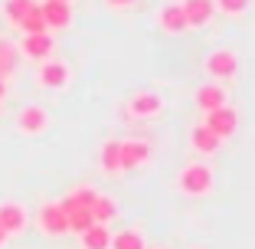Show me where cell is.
Here are the masks:
<instances>
[{
	"mask_svg": "<svg viewBox=\"0 0 255 249\" xmlns=\"http://www.w3.org/2000/svg\"><path fill=\"white\" fill-rule=\"evenodd\" d=\"M150 161V144L141 138H128L121 141V171H134V167Z\"/></svg>",
	"mask_w": 255,
	"mask_h": 249,
	"instance_id": "6",
	"label": "cell"
},
{
	"mask_svg": "<svg viewBox=\"0 0 255 249\" xmlns=\"http://www.w3.org/2000/svg\"><path fill=\"white\" fill-rule=\"evenodd\" d=\"M206 76L216 79V82H229V79H236V72H239V56L233 53V49H226V46H219V49H213L210 56H206Z\"/></svg>",
	"mask_w": 255,
	"mask_h": 249,
	"instance_id": "2",
	"label": "cell"
},
{
	"mask_svg": "<svg viewBox=\"0 0 255 249\" xmlns=\"http://www.w3.org/2000/svg\"><path fill=\"white\" fill-rule=\"evenodd\" d=\"M66 217H69V230H72V233H85V230L95 223V220H92V210H85V207H75Z\"/></svg>",
	"mask_w": 255,
	"mask_h": 249,
	"instance_id": "21",
	"label": "cell"
},
{
	"mask_svg": "<svg viewBox=\"0 0 255 249\" xmlns=\"http://www.w3.org/2000/svg\"><path fill=\"white\" fill-rule=\"evenodd\" d=\"M118 217V204H115L112 197H105V194H98L95 197V204H92V220H95V223H112V220Z\"/></svg>",
	"mask_w": 255,
	"mask_h": 249,
	"instance_id": "17",
	"label": "cell"
},
{
	"mask_svg": "<svg viewBox=\"0 0 255 249\" xmlns=\"http://www.w3.org/2000/svg\"><path fill=\"white\" fill-rule=\"evenodd\" d=\"M206 128L213 131L216 138H233L236 135V128H239V112H236L229 102L226 105H219V108H213V112H206V121H203Z\"/></svg>",
	"mask_w": 255,
	"mask_h": 249,
	"instance_id": "3",
	"label": "cell"
},
{
	"mask_svg": "<svg viewBox=\"0 0 255 249\" xmlns=\"http://www.w3.org/2000/svg\"><path fill=\"white\" fill-rule=\"evenodd\" d=\"M16 66V53H13V46L7 43V39H0V79H7L10 72H13Z\"/></svg>",
	"mask_w": 255,
	"mask_h": 249,
	"instance_id": "23",
	"label": "cell"
},
{
	"mask_svg": "<svg viewBox=\"0 0 255 249\" xmlns=\"http://www.w3.org/2000/svg\"><path fill=\"white\" fill-rule=\"evenodd\" d=\"M160 112H164V98L150 89L134 92V95L128 98V115L131 118H157Z\"/></svg>",
	"mask_w": 255,
	"mask_h": 249,
	"instance_id": "4",
	"label": "cell"
},
{
	"mask_svg": "<svg viewBox=\"0 0 255 249\" xmlns=\"http://www.w3.org/2000/svg\"><path fill=\"white\" fill-rule=\"evenodd\" d=\"M62 3H69V0H62Z\"/></svg>",
	"mask_w": 255,
	"mask_h": 249,
	"instance_id": "28",
	"label": "cell"
},
{
	"mask_svg": "<svg viewBox=\"0 0 255 249\" xmlns=\"http://www.w3.org/2000/svg\"><path fill=\"white\" fill-rule=\"evenodd\" d=\"M39 13H43L49 30H66L69 23H72V7L62 3V0H43L39 3Z\"/></svg>",
	"mask_w": 255,
	"mask_h": 249,
	"instance_id": "7",
	"label": "cell"
},
{
	"mask_svg": "<svg viewBox=\"0 0 255 249\" xmlns=\"http://www.w3.org/2000/svg\"><path fill=\"white\" fill-rule=\"evenodd\" d=\"M20 49H23V56L43 62V59L53 56V36H49V33H23Z\"/></svg>",
	"mask_w": 255,
	"mask_h": 249,
	"instance_id": "10",
	"label": "cell"
},
{
	"mask_svg": "<svg viewBox=\"0 0 255 249\" xmlns=\"http://www.w3.org/2000/svg\"><path fill=\"white\" fill-rule=\"evenodd\" d=\"M69 82V66L59 59H43L39 66V85L43 89H66Z\"/></svg>",
	"mask_w": 255,
	"mask_h": 249,
	"instance_id": "11",
	"label": "cell"
},
{
	"mask_svg": "<svg viewBox=\"0 0 255 249\" xmlns=\"http://www.w3.org/2000/svg\"><path fill=\"white\" fill-rule=\"evenodd\" d=\"M3 95H7V79H0V102H3Z\"/></svg>",
	"mask_w": 255,
	"mask_h": 249,
	"instance_id": "26",
	"label": "cell"
},
{
	"mask_svg": "<svg viewBox=\"0 0 255 249\" xmlns=\"http://www.w3.org/2000/svg\"><path fill=\"white\" fill-rule=\"evenodd\" d=\"M82 249H112V230L105 223H92L85 233H79Z\"/></svg>",
	"mask_w": 255,
	"mask_h": 249,
	"instance_id": "16",
	"label": "cell"
},
{
	"mask_svg": "<svg viewBox=\"0 0 255 249\" xmlns=\"http://www.w3.org/2000/svg\"><path fill=\"white\" fill-rule=\"evenodd\" d=\"M193 98H196V108L206 115V112H213V108L226 105V89L219 82H206V85H200V89H196Z\"/></svg>",
	"mask_w": 255,
	"mask_h": 249,
	"instance_id": "13",
	"label": "cell"
},
{
	"mask_svg": "<svg viewBox=\"0 0 255 249\" xmlns=\"http://www.w3.org/2000/svg\"><path fill=\"white\" fill-rule=\"evenodd\" d=\"M0 227L7 236H16L26 230V210L20 204H0Z\"/></svg>",
	"mask_w": 255,
	"mask_h": 249,
	"instance_id": "12",
	"label": "cell"
},
{
	"mask_svg": "<svg viewBox=\"0 0 255 249\" xmlns=\"http://www.w3.org/2000/svg\"><path fill=\"white\" fill-rule=\"evenodd\" d=\"M98 161H102V171L105 174H118L121 171V141H105Z\"/></svg>",
	"mask_w": 255,
	"mask_h": 249,
	"instance_id": "18",
	"label": "cell"
},
{
	"mask_svg": "<svg viewBox=\"0 0 255 249\" xmlns=\"http://www.w3.org/2000/svg\"><path fill=\"white\" fill-rule=\"evenodd\" d=\"M157 26L164 33H183V30H190V26H187V16H183V10H180V3H167V7H160Z\"/></svg>",
	"mask_w": 255,
	"mask_h": 249,
	"instance_id": "14",
	"label": "cell"
},
{
	"mask_svg": "<svg viewBox=\"0 0 255 249\" xmlns=\"http://www.w3.org/2000/svg\"><path fill=\"white\" fill-rule=\"evenodd\" d=\"M20 30H23V33H49V26H46L43 13H39V3H36V7H33V10H30L26 16H23Z\"/></svg>",
	"mask_w": 255,
	"mask_h": 249,
	"instance_id": "22",
	"label": "cell"
},
{
	"mask_svg": "<svg viewBox=\"0 0 255 249\" xmlns=\"http://www.w3.org/2000/svg\"><path fill=\"white\" fill-rule=\"evenodd\" d=\"M112 10H125V7H131V3H137V0H105Z\"/></svg>",
	"mask_w": 255,
	"mask_h": 249,
	"instance_id": "25",
	"label": "cell"
},
{
	"mask_svg": "<svg viewBox=\"0 0 255 249\" xmlns=\"http://www.w3.org/2000/svg\"><path fill=\"white\" fill-rule=\"evenodd\" d=\"M33 7H36V0H7V3H3V13H7L10 23H16V26H20L23 16L30 13Z\"/></svg>",
	"mask_w": 255,
	"mask_h": 249,
	"instance_id": "20",
	"label": "cell"
},
{
	"mask_svg": "<svg viewBox=\"0 0 255 249\" xmlns=\"http://www.w3.org/2000/svg\"><path fill=\"white\" fill-rule=\"evenodd\" d=\"M36 227L46 236H62V233H69V217L59 204H43L36 213Z\"/></svg>",
	"mask_w": 255,
	"mask_h": 249,
	"instance_id": "5",
	"label": "cell"
},
{
	"mask_svg": "<svg viewBox=\"0 0 255 249\" xmlns=\"http://www.w3.org/2000/svg\"><path fill=\"white\" fill-rule=\"evenodd\" d=\"M112 249H144V236L137 230H121L112 233Z\"/></svg>",
	"mask_w": 255,
	"mask_h": 249,
	"instance_id": "19",
	"label": "cell"
},
{
	"mask_svg": "<svg viewBox=\"0 0 255 249\" xmlns=\"http://www.w3.org/2000/svg\"><path fill=\"white\" fill-rule=\"evenodd\" d=\"M190 144H193L196 154H216L219 148H223V138H216L206 125H196V128L190 131Z\"/></svg>",
	"mask_w": 255,
	"mask_h": 249,
	"instance_id": "15",
	"label": "cell"
},
{
	"mask_svg": "<svg viewBox=\"0 0 255 249\" xmlns=\"http://www.w3.org/2000/svg\"><path fill=\"white\" fill-rule=\"evenodd\" d=\"M216 13H226V16H242L249 7V0H213Z\"/></svg>",
	"mask_w": 255,
	"mask_h": 249,
	"instance_id": "24",
	"label": "cell"
},
{
	"mask_svg": "<svg viewBox=\"0 0 255 249\" xmlns=\"http://www.w3.org/2000/svg\"><path fill=\"white\" fill-rule=\"evenodd\" d=\"M180 10L187 16V26H206V23L216 16V7H213V0H180Z\"/></svg>",
	"mask_w": 255,
	"mask_h": 249,
	"instance_id": "8",
	"label": "cell"
},
{
	"mask_svg": "<svg viewBox=\"0 0 255 249\" xmlns=\"http://www.w3.org/2000/svg\"><path fill=\"white\" fill-rule=\"evenodd\" d=\"M46 125H49V115H46V108H39V105H26V108H20V115H16V128H20L23 135H43Z\"/></svg>",
	"mask_w": 255,
	"mask_h": 249,
	"instance_id": "9",
	"label": "cell"
},
{
	"mask_svg": "<svg viewBox=\"0 0 255 249\" xmlns=\"http://www.w3.org/2000/svg\"><path fill=\"white\" fill-rule=\"evenodd\" d=\"M3 243H7V233H3V227H0V246H3Z\"/></svg>",
	"mask_w": 255,
	"mask_h": 249,
	"instance_id": "27",
	"label": "cell"
},
{
	"mask_svg": "<svg viewBox=\"0 0 255 249\" xmlns=\"http://www.w3.org/2000/svg\"><path fill=\"white\" fill-rule=\"evenodd\" d=\"M177 187L187 197H206L213 190V167L203 164V161H190L177 177Z\"/></svg>",
	"mask_w": 255,
	"mask_h": 249,
	"instance_id": "1",
	"label": "cell"
}]
</instances>
